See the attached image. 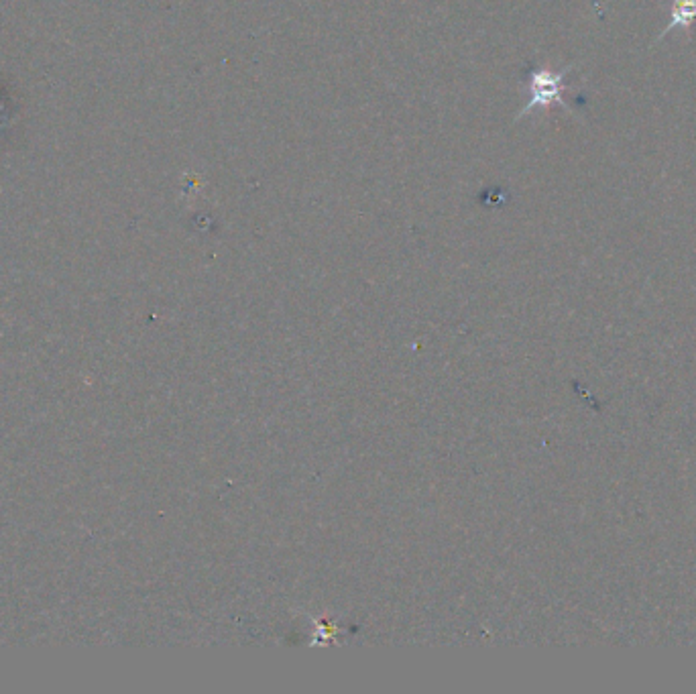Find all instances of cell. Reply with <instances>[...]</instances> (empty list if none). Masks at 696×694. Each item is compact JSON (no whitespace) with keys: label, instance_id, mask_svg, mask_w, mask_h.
Wrapping results in <instances>:
<instances>
[{"label":"cell","instance_id":"obj_2","mask_svg":"<svg viewBox=\"0 0 696 694\" xmlns=\"http://www.w3.org/2000/svg\"><path fill=\"white\" fill-rule=\"evenodd\" d=\"M696 23V0H672L670 11V23L664 27V31L658 35L656 41H662L668 33L682 27L684 31H690V27Z\"/></svg>","mask_w":696,"mask_h":694},{"label":"cell","instance_id":"obj_1","mask_svg":"<svg viewBox=\"0 0 696 694\" xmlns=\"http://www.w3.org/2000/svg\"><path fill=\"white\" fill-rule=\"evenodd\" d=\"M570 68L564 72H552V70H536L532 72L530 78V102L526 106V110L521 114H526L538 106H552V104H562L564 108H568V102L564 100V78L568 76Z\"/></svg>","mask_w":696,"mask_h":694}]
</instances>
